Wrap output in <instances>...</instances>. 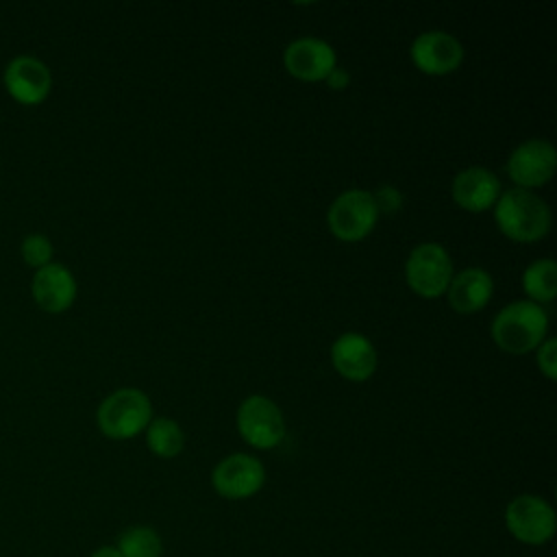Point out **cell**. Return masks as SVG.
<instances>
[{"label": "cell", "instance_id": "1", "mask_svg": "<svg viewBox=\"0 0 557 557\" xmlns=\"http://www.w3.org/2000/svg\"><path fill=\"white\" fill-rule=\"evenodd\" d=\"M494 220L503 235L513 242L531 244L542 239L550 228L548 205L529 189H507L494 205Z\"/></svg>", "mask_w": 557, "mask_h": 557}, {"label": "cell", "instance_id": "2", "mask_svg": "<svg viewBox=\"0 0 557 557\" xmlns=\"http://www.w3.org/2000/svg\"><path fill=\"white\" fill-rule=\"evenodd\" d=\"M548 331V315L542 305L516 300L503 307L492 322V337L503 352L524 355L535 350Z\"/></svg>", "mask_w": 557, "mask_h": 557}, {"label": "cell", "instance_id": "3", "mask_svg": "<svg viewBox=\"0 0 557 557\" xmlns=\"http://www.w3.org/2000/svg\"><path fill=\"white\" fill-rule=\"evenodd\" d=\"M152 420L150 398L135 387H122L109 394L96 411L98 429L109 440H131Z\"/></svg>", "mask_w": 557, "mask_h": 557}, {"label": "cell", "instance_id": "4", "mask_svg": "<svg viewBox=\"0 0 557 557\" xmlns=\"http://www.w3.org/2000/svg\"><path fill=\"white\" fill-rule=\"evenodd\" d=\"M505 527L520 544L544 546L555 535L557 516L546 498L520 494L505 507Z\"/></svg>", "mask_w": 557, "mask_h": 557}, {"label": "cell", "instance_id": "5", "mask_svg": "<svg viewBox=\"0 0 557 557\" xmlns=\"http://www.w3.org/2000/svg\"><path fill=\"white\" fill-rule=\"evenodd\" d=\"M409 287L422 298H440L453 278V261L444 246L426 242L416 246L405 263Z\"/></svg>", "mask_w": 557, "mask_h": 557}, {"label": "cell", "instance_id": "6", "mask_svg": "<svg viewBox=\"0 0 557 557\" xmlns=\"http://www.w3.org/2000/svg\"><path fill=\"white\" fill-rule=\"evenodd\" d=\"M379 211L374 207L372 194L366 189L342 191L326 213L329 231L342 242L363 239L376 224Z\"/></svg>", "mask_w": 557, "mask_h": 557}, {"label": "cell", "instance_id": "7", "mask_svg": "<svg viewBox=\"0 0 557 557\" xmlns=\"http://www.w3.org/2000/svg\"><path fill=\"white\" fill-rule=\"evenodd\" d=\"M237 431L252 448L268 450L283 442L285 420L281 409L268 396L252 394L237 409Z\"/></svg>", "mask_w": 557, "mask_h": 557}, {"label": "cell", "instance_id": "8", "mask_svg": "<svg viewBox=\"0 0 557 557\" xmlns=\"http://www.w3.org/2000/svg\"><path fill=\"white\" fill-rule=\"evenodd\" d=\"M2 85L22 104H39L52 89L50 67L35 54H15L2 70Z\"/></svg>", "mask_w": 557, "mask_h": 557}, {"label": "cell", "instance_id": "9", "mask_svg": "<svg viewBox=\"0 0 557 557\" xmlns=\"http://www.w3.org/2000/svg\"><path fill=\"white\" fill-rule=\"evenodd\" d=\"M265 483L263 463L246 453H233L218 461L211 472L213 490L228 500H244L255 496Z\"/></svg>", "mask_w": 557, "mask_h": 557}, {"label": "cell", "instance_id": "10", "mask_svg": "<svg viewBox=\"0 0 557 557\" xmlns=\"http://www.w3.org/2000/svg\"><path fill=\"white\" fill-rule=\"evenodd\" d=\"M557 152L546 139H529L520 144L507 161V174L520 189H531L548 183L555 174Z\"/></svg>", "mask_w": 557, "mask_h": 557}, {"label": "cell", "instance_id": "11", "mask_svg": "<svg viewBox=\"0 0 557 557\" xmlns=\"http://www.w3.org/2000/svg\"><path fill=\"white\" fill-rule=\"evenodd\" d=\"M413 65L431 76H444L455 72L463 61V48L457 37L444 30H426L411 44Z\"/></svg>", "mask_w": 557, "mask_h": 557}, {"label": "cell", "instance_id": "12", "mask_svg": "<svg viewBox=\"0 0 557 557\" xmlns=\"http://www.w3.org/2000/svg\"><path fill=\"white\" fill-rule=\"evenodd\" d=\"M285 70L298 81H324L335 67L337 57L331 44L318 37H300L285 48Z\"/></svg>", "mask_w": 557, "mask_h": 557}, {"label": "cell", "instance_id": "13", "mask_svg": "<svg viewBox=\"0 0 557 557\" xmlns=\"http://www.w3.org/2000/svg\"><path fill=\"white\" fill-rule=\"evenodd\" d=\"M76 278L72 270L59 261H50L35 270L30 281V294L39 309L46 313H63L76 300Z\"/></svg>", "mask_w": 557, "mask_h": 557}, {"label": "cell", "instance_id": "14", "mask_svg": "<svg viewBox=\"0 0 557 557\" xmlns=\"http://www.w3.org/2000/svg\"><path fill=\"white\" fill-rule=\"evenodd\" d=\"M450 194H453V200L463 211L481 213L496 205V200L500 196V181L492 170L472 165V168L461 170L453 178Z\"/></svg>", "mask_w": 557, "mask_h": 557}, {"label": "cell", "instance_id": "15", "mask_svg": "<svg viewBox=\"0 0 557 557\" xmlns=\"http://www.w3.org/2000/svg\"><path fill=\"white\" fill-rule=\"evenodd\" d=\"M331 361L344 379L366 381L376 370V350L366 335L348 331L333 342Z\"/></svg>", "mask_w": 557, "mask_h": 557}, {"label": "cell", "instance_id": "16", "mask_svg": "<svg viewBox=\"0 0 557 557\" xmlns=\"http://www.w3.org/2000/svg\"><path fill=\"white\" fill-rule=\"evenodd\" d=\"M492 294L494 281L483 268H466L459 274H453L446 287L448 305L461 315L481 311L490 302Z\"/></svg>", "mask_w": 557, "mask_h": 557}, {"label": "cell", "instance_id": "17", "mask_svg": "<svg viewBox=\"0 0 557 557\" xmlns=\"http://www.w3.org/2000/svg\"><path fill=\"white\" fill-rule=\"evenodd\" d=\"M522 289L531 302H550L557 296V265L553 259H537L522 274Z\"/></svg>", "mask_w": 557, "mask_h": 557}, {"label": "cell", "instance_id": "18", "mask_svg": "<svg viewBox=\"0 0 557 557\" xmlns=\"http://www.w3.org/2000/svg\"><path fill=\"white\" fill-rule=\"evenodd\" d=\"M146 444L152 455L161 459L176 457L185 446L183 429L172 418H152L146 426Z\"/></svg>", "mask_w": 557, "mask_h": 557}, {"label": "cell", "instance_id": "19", "mask_svg": "<svg viewBox=\"0 0 557 557\" xmlns=\"http://www.w3.org/2000/svg\"><path fill=\"white\" fill-rule=\"evenodd\" d=\"M122 557H161L163 540L157 529L148 524H133L117 535L115 542Z\"/></svg>", "mask_w": 557, "mask_h": 557}, {"label": "cell", "instance_id": "20", "mask_svg": "<svg viewBox=\"0 0 557 557\" xmlns=\"http://www.w3.org/2000/svg\"><path fill=\"white\" fill-rule=\"evenodd\" d=\"M20 255H22L26 265L39 270V268H44L46 263L52 261L54 248H52V242H50L48 235H44V233H28L22 239V244H20Z\"/></svg>", "mask_w": 557, "mask_h": 557}, {"label": "cell", "instance_id": "21", "mask_svg": "<svg viewBox=\"0 0 557 557\" xmlns=\"http://www.w3.org/2000/svg\"><path fill=\"white\" fill-rule=\"evenodd\" d=\"M537 368L546 379H557V339L550 337L537 346Z\"/></svg>", "mask_w": 557, "mask_h": 557}, {"label": "cell", "instance_id": "22", "mask_svg": "<svg viewBox=\"0 0 557 557\" xmlns=\"http://www.w3.org/2000/svg\"><path fill=\"white\" fill-rule=\"evenodd\" d=\"M372 200L379 213H396L403 207V194L394 185H381L372 194Z\"/></svg>", "mask_w": 557, "mask_h": 557}, {"label": "cell", "instance_id": "23", "mask_svg": "<svg viewBox=\"0 0 557 557\" xmlns=\"http://www.w3.org/2000/svg\"><path fill=\"white\" fill-rule=\"evenodd\" d=\"M326 85L331 87V89H344V87H348V81H350V76L344 72V70H339V67H335L326 78Z\"/></svg>", "mask_w": 557, "mask_h": 557}, {"label": "cell", "instance_id": "24", "mask_svg": "<svg viewBox=\"0 0 557 557\" xmlns=\"http://www.w3.org/2000/svg\"><path fill=\"white\" fill-rule=\"evenodd\" d=\"M89 557H122V555H120V550H117L115 544H102V546H98Z\"/></svg>", "mask_w": 557, "mask_h": 557}]
</instances>
